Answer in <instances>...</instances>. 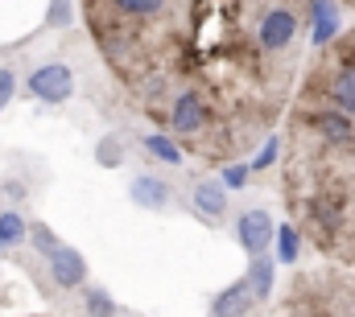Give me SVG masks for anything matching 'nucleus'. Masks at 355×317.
I'll return each instance as SVG.
<instances>
[{
  "instance_id": "nucleus-14",
  "label": "nucleus",
  "mask_w": 355,
  "mask_h": 317,
  "mask_svg": "<svg viewBox=\"0 0 355 317\" xmlns=\"http://www.w3.org/2000/svg\"><path fill=\"white\" fill-rule=\"evenodd\" d=\"M277 157H281V136H265V145L257 149V157L248 161V169L252 173H265V169L277 165Z\"/></svg>"
},
{
  "instance_id": "nucleus-10",
  "label": "nucleus",
  "mask_w": 355,
  "mask_h": 317,
  "mask_svg": "<svg viewBox=\"0 0 355 317\" xmlns=\"http://www.w3.org/2000/svg\"><path fill=\"white\" fill-rule=\"evenodd\" d=\"M141 145H145V153H149V157H157L162 165H186V149L178 145L174 136H162V132H149V136H145Z\"/></svg>"
},
{
  "instance_id": "nucleus-13",
  "label": "nucleus",
  "mask_w": 355,
  "mask_h": 317,
  "mask_svg": "<svg viewBox=\"0 0 355 317\" xmlns=\"http://www.w3.org/2000/svg\"><path fill=\"white\" fill-rule=\"evenodd\" d=\"M29 239V223L17 215V210H4L0 215V247H17Z\"/></svg>"
},
{
  "instance_id": "nucleus-6",
  "label": "nucleus",
  "mask_w": 355,
  "mask_h": 317,
  "mask_svg": "<svg viewBox=\"0 0 355 317\" xmlns=\"http://www.w3.org/2000/svg\"><path fill=\"white\" fill-rule=\"evenodd\" d=\"M244 280H248V293H252V301H257V309H261L268 297H272V280H277V268H272V255H268V251L248 255V272H244Z\"/></svg>"
},
{
  "instance_id": "nucleus-5",
  "label": "nucleus",
  "mask_w": 355,
  "mask_h": 317,
  "mask_svg": "<svg viewBox=\"0 0 355 317\" xmlns=\"http://www.w3.org/2000/svg\"><path fill=\"white\" fill-rule=\"evenodd\" d=\"M227 185L223 181H215V177H198V181H190V206L207 219V223H219L223 215H227Z\"/></svg>"
},
{
  "instance_id": "nucleus-12",
  "label": "nucleus",
  "mask_w": 355,
  "mask_h": 317,
  "mask_svg": "<svg viewBox=\"0 0 355 317\" xmlns=\"http://www.w3.org/2000/svg\"><path fill=\"white\" fill-rule=\"evenodd\" d=\"M124 157H128V145H124L116 132H107V136H99V141H95V161H99L103 169H120Z\"/></svg>"
},
{
  "instance_id": "nucleus-3",
  "label": "nucleus",
  "mask_w": 355,
  "mask_h": 317,
  "mask_svg": "<svg viewBox=\"0 0 355 317\" xmlns=\"http://www.w3.org/2000/svg\"><path fill=\"white\" fill-rule=\"evenodd\" d=\"M272 231H277V223H272V215L261 210V206H252V210H244L240 219H236V239H240V247L248 251V255H261L272 247Z\"/></svg>"
},
{
  "instance_id": "nucleus-8",
  "label": "nucleus",
  "mask_w": 355,
  "mask_h": 317,
  "mask_svg": "<svg viewBox=\"0 0 355 317\" xmlns=\"http://www.w3.org/2000/svg\"><path fill=\"white\" fill-rule=\"evenodd\" d=\"M207 309H211V314H252V309H257V301H252V293H248V280H244V276H240V280H232V284H227V289H223V293H215V297H211V305H207Z\"/></svg>"
},
{
  "instance_id": "nucleus-16",
  "label": "nucleus",
  "mask_w": 355,
  "mask_h": 317,
  "mask_svg": "<svg viewBox=\"0 0 355 317\" xmlns=\"http://www.w3.org/2000/svg\"><path fill=\"white\" fill-rule=\"evenodd\" d=\"M83 309H87V314H120V305H116L103 289H87V293H83Z\"/></svg>"
},
{
  "instance_id": "nucleus-11",
  "label": "nucleus",
  "mask_w": 355,
  "mask_h": 317,
  "mask_svg": "<svg viewBox=\"0 0 355 317\" xmlns=\"http://www.w3.org/2000/svg\"><path fill=\"white\" fill-rule=\"evenodd\" d=\"M112 8L128 21H153L166 12V0H112Z\"/></svg>"
},
{
  "instance_id": "nucleus-1",
  "label": "nucleus",
  "mask_w": 355,
  "mask_h": 317,
  "mask_svg": "<svg viewBox=\"0 0 355 317\" xmlns=\"http://www.w3.org/2000/svg\"><path fill=\"white\" fill-rule=\"evenodd\" d=\"M25 91L37 99V103H67L75 95V71L67 62H42L29 79H25Z\"/></svg>"
},
{
  "instance_id": "nucleus-4",
  "label": "nucleus",
  "mask_w": 355,
  "mask_h": 317,
  "mask_svg": "<svg viewBox=\"0 0 355 317\" xmlns=\"http://www.w3.org/2000/svg\"><path fill=\"white\" fill-rule=\"evenodd\" d=\"M174 190H170V181H162L157 173H137L132 181H128V202L132 206H141V210H170V198Z\"/></svg>"
},
{
  "instance_id": "nucleus-19",
  "label": "nucleus",
  "mask_w": 355,
  "mask_h": 317,
  "mask_svg": "<svg viewBox=\"0 0 355 317\" xmlns=\"http://www.w3.org/2000/svg\"><path fill=\"white\" fill-rule=\"evenodd\" d=\"M67 21H71V4H67V0H54V8H50L46 25H67Z\"/></svg>"
},
{
  "instance_id": "nucleus-15",
  "label": "nucleus",
  "mask_w": 355,
  "mask_h": 317,
  "mask_svg": "<svg viewBox=\"0 0 355 317\" xmlns=\"http://www.w3.org/2000/svg\"><path fill=\"white\" fill-rule=\"evenodd\" d=\"M219 181H223L227 190H244V185L252 181V169H248V161H227V165H223V173H219Z\"/></svg>"
},
{
  "instance_id": "nucleus-7",
  "label": "nucleus",
  "mask_w": 355,
  "mask_h": 317,
  "mask_svg": "<svg viewBox=\"0 0 355 317\" xmlns=\"http://www.w3.org/2000/svg\"><path fill=\"white\" fill-rule=\"evenodd\" d=\"M310 21H314L310 42H314L318 50H327V46L339 37V4H335V0H310Z\"/></svg>"
},
{
  "instance_id": "nucleus-9",
  "label": "nucleus",
  "mask_w": 355,
  "mask_h": 317,
  "mask_svg": "<svg viewBox=\"0 0 355 317\" xmlns=\"http://www.w3.org/2000/svg\"><path fill=\"white\" fill-rule=\"evenodd\" d=\"M302 239H306V235H302V227H297V223H281V227L272 231V243H277V260L293 268V264H297V255H302Z\"/></svg>"
},
{
  "instance_id": "nucleus-18",
  "label": "nucleus",
  "mask_w": 355,
  "mask_h": 317,
  "mask_svg": "<svg viewBox=\"0 0 355 317\" xmlns=\"http://www.w3.org/2000/svg\"><path fill=\"white\" fill-rule=\"evenodd\" d=\"M12 95H17V75L8 66H0V111L12 103Z\"/></svg>"
},
{
  "instance_id": "nucleus-17",
  "label": "nucleus",
  "mask_w": 355,
  "mask_h": 317,
  "mask_svg": "<svg viewBox=\"0 0 355 317\" xmlns=\"http://www.w3.org/2000/svg\"><path fill=\"white\" fill-rule=\"evenodd\" d=\"M29 243H33V247H37L42 255H50V251L58 247V235H54V231H50L46 223H33V227H29Z\"/></svg>"
},
{
  "instance_id": "nucleus-2",
  "label": "nucleus",
  "mask_w": 355,
  "mask_h": 317,
  "mask_svg": "<svg viewBox=\"0 0 355 317\" xmlns=\"http://www.w3.org/2000/svg\"><path fill=\"white\" fill-rule=\"evenodd\" d=\"M46 268H50V276H54L58 289H83V284H87V260H83L79 247L58 243V247L46 255Z\"/></svg>"
}]
</instances>
